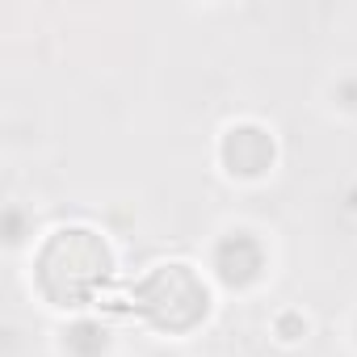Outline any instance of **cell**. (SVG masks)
Wrapping results in <instances>:
<instances>
[{"mask_svg":"<svg viewBox=\"0 0 357 357\" xmlns=\"http://www.w3.org/2000/svg\"><path fill=\"white\" fill-rule=\"evenodd\" d=\"M215 273L227 286H252L265 273V244L252 231H227L215 244Z\"/></svg>","mask_w":357,"mask_h":357,"instance_id":"cell-3","label":"cell"},{"mask_svg":"<svg viewBox=\"0 0 357 357\" xmlns=\"http://www.w3.org/2000/svg\"><path fill=\"white\" fill-rule=\"evenodd\" d=\"M9 240H13V244L22 240V215H17V211H9Z\"/></svg>","mask_w":357,"mask_h":357,"instance_id":"cell-7","label":"cell"},{"mask_svg":"<svg viewBox=\"0 0 357 357\" xmlns=\"http://www.w3.org/2000/svg\"><path fill=\"white\" fill-rule=\"evenodd\" d=\"M139 307L160 328H190L206 315V286L185 265H164L139 286Z\"/></svg>","mask_w":357,"mask_h":357,"instance_id":"cell-2","label":"cell"},{"mask_svg":"<svg viewBox=\"0 0 357 357\" xmlns=\"http://www.w3.org/2000/svg\"><path fill=\"white\" fill-rule=\"evenodd\" d=\"M336 97H340L344 105H357V80H344V84L336 89Z\"/></svg>","mask_w":357,"mask_h":357,"instance_id":"cell-6","label":"cell"},{"mask_svg":"<svg viewBox=\"0 0 357 357\" xmlns=\"http://www.w3.org/2000/svg\"><path fill=\"white\" fill-rule=\"evenodd\" d=\"M223 164L240 176H261L273 164V139L261 126H236L223 135Z\"/></svg>","mask_w":357,"mask_h":357,"instance_id":"cell-4","label":"cell"},{"mask_svg":"<svg viewBox=\"0 0 357 357\" xmlns=\"http://www.w3.org/2000/svg\"><path fill=\"white\" fill-rule=\"evenodd\" d=\"M105 273H109L105 244L84 227L59 231L38 261V282L55 303H84L105 282Z\"/></svg>","mask_w":357,"mask_h":357,"instance_id":"cell-1","label":"cell"},{"mask_svg":"<svg viewBox=\"0 0 357 357\" xmlns=\"http://www.w3.org/2000/svg\"><path fill=\"white\" fill-rule=\"evenodd\" d=\"M68 349H72L76 357H105V349H109V332H105L101 324L80 319V324L68 328Z\"/></svg>","mask_w":357,"mask_h":357,"instance_id":"cell-5","label":"cell"}]
</instances>
